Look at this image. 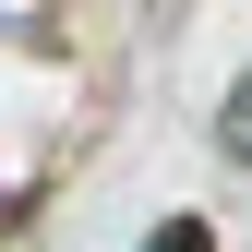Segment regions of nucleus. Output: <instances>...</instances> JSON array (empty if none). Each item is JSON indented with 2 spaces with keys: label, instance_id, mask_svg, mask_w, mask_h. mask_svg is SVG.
Here are the masks:
<instances>
[{
  "label": "nucleus",
  "instance_id": "nucleus-1",
  "mask_svg": "<svg viewBox=\"0 0 252 252\" xmlns=\"http://www.w3.org/2000/svg\"><path fill=\"white\" fill-rule=\"evenodd\" d=\"M216 144H228V156H240V168H252V72L228 84V120H216Z\"/></svg>",
  "mask_w": 252,
  "mask_h": 252
},
{
  "label": "nucleus",
  "instance_id": "nucleus-2",
  "mask_svg": "<svg viewBox=\"0 0 252 252\" xmlns=\"http://www.w3.org/2000/svg\"><path fill=\"white\" fill-rule=\"evenodd\" d=\"M144 252H204V228H192V216H168V228H156Z\"/></svg>",
  "mask_w": 252,
  "mask_h": 252
}]
</instances>
